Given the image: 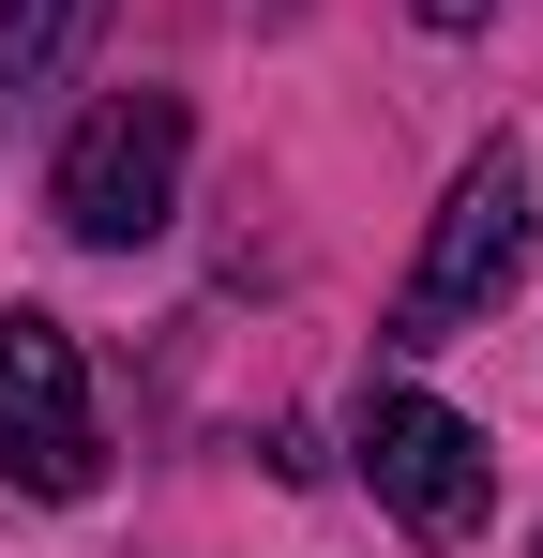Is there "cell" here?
Returning a JSON list of instances; mask_svg holds the SVG:
<instances>
[{"label": "cell", "mask_w": 543, "mask_h": 558, "mask_svg": "<svg viewBox=\"0 0 543 558\" xmlns=\"http://www.w3.org/2000/svg\"><path fill=\"white\" fill-rule=\"evenodd\" d=\"M529 227H543L529 151H468L452 196H438V227H423V272L393 287V348H452L468 317H498V287L529 272Z\"/></svg>", "instance_id": "1"}, {"label": "cell", "mask_w": 543, "mask_h": 558, "mask_svg": "<svg viewBox=\"0 0 543 558\" xmlns=\"http://www.w3.org/2000/svg\"><path fill=\"white\" fill-rule=\"evenodd\" d=\"M408 15H423V31H483L498 0H408Z\"/></svg>", "instance_id": "6"}, {"label": "cell", "mask_w": 543, "mask_h": 558, "mask_svg": "<svg viewBox=\"0 0 543 558\" xmlns=\"http://www.w3.org/2000/svg\"><path fill=\"white\" fill-rule=\"evenodd\" d=\"M181 151H196V121H181V92H106L76 121V151H61V182H46V211L76 227L90 257H136L152 227L181 211Z\"/></svg>", "instance_id": "2"}, {"label": "cell", "mask_w": 543, "mask_h": 558, "mask_svg": "<svg viewBox=\"0 0 543 558\" xmlns=\"http://www.w3.org/2000/svg\"><path fill=\"white\" fill-rule=\"evenodd\" d=\"M90 15H106V0H0V121H31V106L76 76Z\"/></svg>", "instance_id": "5"}, {"label": "cell", "mask_w": 543, "mask_h": 558, "mask_svg": "<svg viewBox=\"0 0 543 558\" xmlns=\"http://www.w3.org/2000/svg\"><path fill=\"white\" fill-rule=\"evenodd\" d=\"M0 483H15V498H90V483H106L90 363H76L61 317H0Z\"/></svg>", "instance_id": "4"}, {"label": "cell", "mask_w": 543, "mask_h": 558, "mask_svg": "<svg viewBox=\"0 0 543 558\" xmlns=\"http://www.w3.org/2000/svg\"><path fill=\"white\" fill-rule=\"evenodd\" d=\"M362 483H377V513L408 529V544H468L483 513H498V453H483V423H452L438 392H362Z\"/></svg>", "instance_id": "3"}]
</instances>
